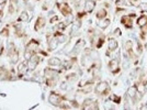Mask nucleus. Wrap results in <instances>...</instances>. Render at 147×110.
Wrapping results in <instances>:
<instances>
[{"label":"nucleus","instance_id":"nucleus-1","mask_svg":"<svg viewBox=\"0 0 147 110\" xmlns=\"http://www.w3.org/2000/svg\"><path fill=\"white\" fill-rule=\"evenodd\" d=\"M44 77L46 79L47 87H54L56 85V83H57V72L55 69L46 67L44 69Z\"/></svg>","mask_w":147,"mask_h":110},{"label":"nucleus","instance_id":"nucleus-2","mask_svg":"<svg viewBox=\"0 0 147 110\" xmlns=\"http://www.w3.org/2000/svg\"><path fill=\"white\" fill-rule=\"evenodd\" d=\"M94 92L98 96H105L110 92V86L107 81H99L94 88Z\"/></svg>","mask_w":147,"mask_h":110},{"label":"nucleus","instance_id":"nucleus-3","mask_svg":"<svg viewBox=\"0 0 147 110\" xmlns=\"http://www.w3.org/2000/svg\"><path fill=\"white\" fill-rule=\"evenodd\" d=\"M64 99H65L64 96H61V95H59V94H57V92H52L49 96V103L52 105V106L59 107Z\"/></svg>","mask_w":147,"mask_h":110},{"label":"nucleus","instance_id":"nucleus-4","mask_svg":"<svg viewBox=\"0 0 147 110\" xmlns=\"http://www.w3.org/2000/svg\"><path fill=\"white\" fill-rule=\"evenodd\" d=\"M40 62H41V57H40L37 54L33 55L30 60L28 61V67H29V71H30V72L35 71L36 67L38 66V64H40Z\"/></svg>","mask_w":147,"mask_h":110},{"label":"nucleus","instance_id":"nucleus-5","mask_svg":"<svg viewBox=\"0 0 147 110\" xmlns=\"http://www.w3.org/2000/svg\"><path fill=\"white\" fill-rule=\"evenodd\" d=\"M13 71H8L6 67H0V81L1 80H12Z\"/></svg>","mask_w":147,"mask_h":110},{"label":"nucleus","instance_id":"nucleus-6","mask_svg":"<svg viewBox=\"0 0 147 110\" xmlns=\"http://www.w3.org/2000/svg\"><path fill=\"white\" fill-rule=\"evenodd\" d=\"M47 49L49 51H55L57 49V46H58V40L56 39V37L54 34H52V35H47Z\"/></svg>","mask_w":147,"mask_h":110},{"label":"nucleus","instance_id":"nucleus-7","mask_svg":"<svg viewBox=\"0 0 147 110\" xmlns=\"http://www.w3.org/2000/svg\"><path fill=\"white\" fill-rule=\"evenodd\" d=\"M28 72H29L28 61L21 62V63L18 65V68H17V76H18L19 78H21V77H22V76H24Z\"/></svg>","mask_w":147,"mask_h":110},{"label":"nucleus","instance_id":"nucleus-8","mask_svg":"<svg viewBox=\"0 0 147 110\" xmlns=\"http://www.w3.org/2000/svg\"><path fill=\"white\" fill-rule=\"evenodd\" d=\"M99 106L98 103L96 100H92L90 98L88 99H85L84 103H82V109L85 110H90V109H98Z\"/></svg>","mask_w":147,"mask_h":110},{"label":"nucleus","instance_id":"nucleus-9","mask_svg":"<svg viewBox=\"0 0 147 110\" xmlns=\"http://www.w3.org/2000/svg\"><path fill=\"white\" fill-rule=\"evenodd\" d=\"M58 8H59V10H61V12L63 13L64 17H68V16H70V14L73 13V9L69 7L68 3H65V2H64V3L61 5Z\"/></svg>","mask_w":147,"mask_h":110},{"label":"nucleus","instance_id":"nucleus-10","mask_svg":"<svg viewBox=\"0 0 147 110\" xmlns=\"http://www.w3.org/2000/svg\"><path fill=\"white\" fill-rule=\"evenodd\" d=\"M46 24V19L44 17H38L36 19V22H35V25H34V30L35 31H40L42 30L44 26Z\"/></svg>","mask_w":147,"mask_h":110},{"label":"nucleus","instance_id":"nucleus-11","mask_svg":"<svg viewBox=\"0 0 147 110\" xmlns=\"http://www.w3.org/2000/svg\"><path fill=\"white\" fill-rule=\"evenodd\" d=\"M96 8V1L94 0H87L85 2V12L86 13H91Z\"/></svg>","mask_w":147,"mask_h":110},{"label":"nucleus","instance_id":"nucleus-12","mask_svg":"<svg viewBox=\"0 0 147 110\" xmlns=\"http://www.w3.org/2000/svg\"><path fill=\"white\" fill-rule=\"evenodd\" d=\"M108 66H109V69L111 71V73L117 74L119 72V62L115 58L114 60H111L109 62V64H108Z\"/></svg>","mask_w":147,"mask_h":110},{"label":"nucleus","instance_id":"nucleus-13","mask_svg":"<svg viewBox=\"0 0 147 110\" xmlns=\"http://www.w3.org/2000/svg\"><path fill=\"white\" fill-rule=\"evenodd\" d=\"M121 22H122L125 28L127 29H131L132 28V24H133V21H132V17L131 16H123L122 19H121Z\"/></svg>","mask_w":147,"mask_h":110},{"label":"nucleus","instance_id":"nucleus-14","mask_svg":"<svg viewBox=\"0 0 147 110\" xmlns=\"http://www.w3.org/2000/svg\"><path fill=\"white\" fill-rule=\"evenodd\" d=\"M47 64L49 66H61V61L59 57H56V56H52L49 57V61H47Z\"/></svg>","mask_w":147,"mask_h":110},{"label":"nucleus","instance_id":"nucleus-15","mask_svg":"<svg viewBox=\"0 0 147 110\" xmlns=\"http://www.w3.org/2000/svg\"><path fill=\"white\" fill-rule=\"evenodd\" d=\"M117 46H119V43H117L115 39H113V37L109 39V41H108V51L113 52V51H115L117 49Z\"/></svg>","mask_w":147,"mask_h":110},{"label":"nucleus","instance_id":"nucleus-16","mask_svg":"<svg viewBox=\"0 0 147 110\" xmlns=\"http://www.w3.org/2000/svg\"><path fill=\"white\" fill-rule=\"evenodd\" d=\"M9 56V60H10V63L11 64H16V63H18L19 61V56H20V54H19V51L18 50H16V51H13L12 53H10V54L8 55Z\"/></svg>","mask_w":147,"mask_h":110},{"label":"nucleus","instance_id":"nucleus-17","mask_svg":"<svg viewBox=\"0 0 147 110\" xmlns=\"http://www.w3.org/2000/svg\"><path fill=\"white\" fill-rule=\"evenodd\" d=\"M80 28H81V20L78 19L76 22L73 23V26H71V35L77 34V32L80 30Z\"/></svg>","mask_w":147,"mask_h":110},{"label":"nucleus","instance_id":"nucleus-18","mask_svg":"<svg viewBox=\"0 0 147 110\" xmlns=\"http://www.w3.org/2000/svg\"><path fill=\"white\" fill-rule=\"evenodd\" d=\"M30 19H31V17L28 11H22V12L20 13V16H19L18 21L19 22H28Z\"/></svg>","mask_w":147,"mask_h":110},{"label":"nucleus","instance_id":"nucleus-19","mask_svg":"<svg viewBox=\"0 0 147 110\" xmlns=\"http://www.w3.org/2000/svg\"><path fill=\"white\" fill-rule=\"evenodd\" d=\"M17 8H18V1L17 0H10L9 1V13L12 14L17 11Z\"/></svg>","mask_w":147,"mask_h":110},{"label":"nucleus","instance_id":"nucleus-20","mask_svg":"<svg viewBox=\"0 0 147 110\" xmlns=\"http://www.w3.org/2000/svg\"><path fill=\"white\" fill-rule=\"evenodd\" d=\"M127 95H129V98L135 99L136 95H137V87H136V86H131V87H129V89H127Z\"/></svg>","mask_w":147,"mask_h":110},{"label":"nucleus","instance_id":"nucleus-21","mask_svg":"<svg viewBox=\"0 0 147 110\" xmlns=\"http://www.w3.org/2000/svg\"><path fill=\"white\" fill-rule=\"evenodd\" d=\"M109 25H110V20H109V19H107V18L100 20V21H99V23H98V26L100 28V29H102V30L107 29Z\"/></svg>","mask_w":147,"mask_h":110},{"label":"nucleus","instance_id":"nucleus-22","mask_svg":"<svg viewBox=\"0 0 147 110\" xmlns=\"http://www.w3.org/2000/svg\"><path fill=\"white\" fill-rule=\"evenodd\" d=\"M54 35L56 37V39L58 40V42H59V43L67 42V37H66L65 34H63V33H59L58 31H56L55 33H54Z\"/></svg>","mask_w":147,"mask_h":110},{"label":"nucleus","instance_id":"nucleus-23","mask_svg":"<svg viewBox=\"0 0 147 110\" xmlns=\"http://www.w3.org/2000/svg\"><path fill=\"white\" fill-rule=\"evenodd\" d=\"M34 54H36V53H35V51L30 50V49H25L24 54H23V56H24V60H25V61H29V60H30L31 57H32Z\"/></svg>","mask_w":147,"mask_h":110},{"label":"nucleus","instance_id":"nucleus-24","mask_svg":"<svg viewBox=\"0 0 147 110\" xmlns=\"http://www.w3.org/2000/svg\"><path fill=\"white\" fill-rule=\"evenodd\" d=\"M108 16V12H107V10L105 9H100L98 12H97V14H96V17H97V19H99V20H102V19H104L105 17Z\"/></svg>","mask_w":147,"mask_h":110},{"label":"nucleus","instance_id":"nucleus-25","mask_svg":"<svg viewBox=\"0 0 147 110\" xmlns=\"http://www.w3.org/2000/svg\"><path fill=\"white\" fill-rule=\"evenodd\" d=\"M137 24L140 26H143V25H147V17L146 16H142L137 19Z\"/></svg>","mask_w":147,"mask_h":110},{"label":"nucleus","instance_id":"nucleus-26","mask_svg":"<svg viewBox=\"0 0 147 110\" xmlns=\"http://www.w3.org/2000/svg\"><path fill=\"white\" fill-rule=\"evenodd\" d=\"M103 42H104V37H103V35H101V37H98V39H97V42H96V48H97V49H100V48H102V45H103Z\"/></svg>","mask_w":147,"mask_h":110},{"label":"nucleus","instance_id":"nucleus-27","mask_svg":"<svg viewBox=\"0 0 147 110\" xmlns=\"http://www.w3.org/2000/svg\"><path fill=\"white\" fill-rule=\"evenodd\" d=\"M9 33H10V32H9V26H8V25L5 26L2 30L0 31V35H1V37H9Z\"/></svg>","mask_w":147,"mask_h":110},{"label":"nucleus","instance_id":"nucleus-28","mask_svg":"<svg viewBox=\"0 0 147 110\" xmlns=\"http://www.w3.org/2000/svg\"><path fill=\"white\" fill-rule=\"evenodd\" d=\"M66 79H67V81H70V83H73V81H75V80L77 79V74H69V75H67L66 76Z\"/></svg>","mask_w":147,"mask_h":110},{"label":"nucleus","instance_id":"nucleus-29","mask_svg":"<svg viewBox=\"0 0 147 110\" xmlns=\"http://www.w3.org/2000/svg\"><path fill=\"white\" fill-rule=\"evenodd\" d=\"M109 100H111V101H114V104H117V105L121 103V98L119 97V96H117V95H112V96H110Z\"/></svg>","mask_w":147,"mask_h":110},{"label":"nucleus","instance_id":"nucleus-30","mask_svg":"<svg viewBox=\"0 0 147 110\" xmlns=\"http://www.w3.org/2000/svg\"><path fill=\"white\" fill-rule=\"evenodd\" d=\"M73 66V62L71 61H66L63 65V69H70Z\"/></svg>","mask_w":147,"mask_h":110},{"label":"nucleus","instance_id":"nucleus-31","mask_svg":"<svg viewBox=\"0 0 147 110\" xmlns=\"http://www.w3.org/2000/svg\"><path fill=\"white\" fill-rule=\"evenodd\" d=\"M66 26H67V23H66V22H59L58 24L56 25V29H57V30H65Z\"/></svg>","mask_w":147,"mask_h":110},{"label":"nucleus","instance_id":"nucleus-32","mask_svg":"<svg viewBox=\"0 0 147 110\" xmlns=\"http://www.w3.org/2000/svg\"><path fill=\"white\" fill-rule=\"evenodd\" d=\"M140 9L143 12H147V3H141L140 5Z\"/></svg>","mask_w":147,"mask_h":110},{"label":"nucleus","instance_id":"nucleus-33","mask_svg":"<svg viewBox=\"0 0 147 110\" xmlns=\"http://www.w3.org/2000/svg\"><path fill=\"white\" fill-rule=\"evenodd\" d=\"M115 3H117V7H123V6H125V3H126V2H125L124 0H117V2H115Z\"/></svg>","mask_w":147,"mask_h":110},{"label":"nucleus","instance_id":"nucleus-34","mask_svg":"<svg viewBox=\"0 0 147 110\" xmlns=\"http://www.w3.org/2000/svg\"><path fill=\"white\" fill-rule=\"evenodd\" d=\"M3 8H5V2H0V17L3 16Z\"/></svg>","mask_w":147,"mask_h":110},{"label":"nucleus","instance_id":"nucleus-35","mask_svg":"<svg viewBox=\"0 0 147 110\" xmlns=\"http://www.w3.org/2000/svg\"><path fill=\"white\" fill-rule=\"evenodd\" d=\"M68 88V84L67 83H61V89H63V90H67Z\"/></svg>","mask_w":147,"mask_h":110},{"label":"nucleus","instance_id":"nucleus-36","mask_svg":"<svg viewBox=\"0 0 147 110\" xmlns=\"http://www.w3.org/2000/svg\"><path fill=\"white\" fill-rule=\"evenodd\" d=\"M57 20H58V17H57V16H54L53 18L49 20V22H51V23H54V22H56Z\"/></svg>","mask_w":147,"mask_h":110},{"label":"nucleus","instance_id":"nucleus-37","mask_svg":"<svg viewBox=\"0 0 147 110\" xmlns=\"http://www.w3.org/2000/svg\"><path fill=\"white\" fill-rule=\"evenodd\" d=\"M64 2H65V0H56V5L58 7L61 6V5H63Z\"/></svg>","mask_w":147,"mask_h":110},{"label":"nucleus","instance_id":"nucleus-38","mask_svg":"<svg viewBox=\"0 0 147 110\" xmlns=\"http://www.w3.org/2000/svg\"><path fill=\"white\" fill-rule=\"evenodd\" d=\"M114 33L117 34V35H121V30H120V29H117V30L114 31Z\"/></svg>","mask_w":147,"mask_h":110},{"label":"nucleus","instance_id":"nucleus-39","mask_svg":"<svg viewBox=\"0 0 147 110\" xmlns=\"http://www.w3.org/2000/svg\"><path fill=\"white\" fill-rule=\"evenodd\" d=\"M129 1H131V3H133V5H134L135 2H137L138 0H129Z\"/></svg>","mask_w":147,"mask_h":110},{"label":"nucleus","instance_id":"nucleus-40","mask_svg":"<svg viewBox=\"0 0 147 110\" xmlns=\"http://www.w3.org/2000/svg\"><path fill=\"white\" fill-rule=\"evenodd\" d=\"M7 0H0V2H6Z\"/></svg>","mask_w":147,"mask_h":110},{"label":"nucleus","instance_id":"nucleus-41","mask_svg":"<svg viewBox=\"0 0 147 110\" xmlns=\"http://www.w3.org/2000/svg\"><path fill=\"white\" fill-rule=\"evenodd\" d=\"M2 48V44H1V41H0V49Z\"/></svg>","mask_w":147,"mask_h":110}]
</instances>
